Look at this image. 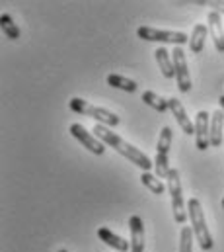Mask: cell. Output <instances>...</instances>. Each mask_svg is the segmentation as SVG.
I'll return each mask as SVG.
<instances>
[{"label":"cell","instance_id":"obj_17","mask_svg":"<svg viewBox=\"0 0 224 252\" xmlns=\"http://www.w3.org/2000/svg\"><path fill=\"white\" fill-rule=\"evenodd\" d=\"M142 102H144L146 106H150L152 110L160 112V114H166V112L169 110L168 98H162V96H158V94H156V92H152V90L142 92Z\"/></svg>","mask_w":224,"mask_h":252},{"label":"cell","instance_id":"obj_15","mask_svg":"<svg viewBox=\"0 0 224 252\" xmlns=\"http://www.w3.org/2000/svg\"><path fill=\"white\" fill-rule=\"evenodd\" d=\"M224 141V112L219 108L211 120V147H221Z\"/></svg>","mask_w":224,"mask_h":252},{"label":"cell","instance_id":"obj_23","mask_svg":"<svg viewBox=\"0 0 224 252\" xmlns=\"http://www.w3.org/2000/svg\"><path fill=\"white\" fill-rule=\"evenodd\" d=\"M219 104H221V110L224 112V96H221V100H219Z\"/></svg>","mask_w":224,"mask_h":252},{"label":"cell","instance_id":"obj_21","mask_svg":"<svg viewBox=\"0 0 224 252\" xmlns=\"http://www.w3.org/2000/svg\"><path fill=\"white\" fill-rule=\"evenodd\" d=\"M193 239L195 233L191 227H183L179 235V252H193Z\"/></svg>","mask_w":224,"mask_h":252},{"label":"cell","instance_id":"obj_12","mask_svg":"<svg viewBox=\"0 0 224 252\" xmlns=\"http://www.w3.org/2000/svg\"><path fill=\"white\" fill-rule=\"evenodd\" d=\"M129 231H131V252H144V223L139 215H133L129 219Z\"/></svg>","mask_w":224,"mask_h":252},{"label":"cell","instance_id":"obj_2","mask_svg":"<svg viewBox=\"0 0 224 252\" xmlns=\"http://www.w3.org/2000/svg\"><path fill=\"white\" fill-rule=\"evenodd\" d=\"M187 215H189V223H191V229L195 233V239H197L199 247L203 251H211L213 249V237L209 233L201 201L197 197H189V201H187Z\"/></svg>","mask_w":224,"mask_h":252},{"label":"cell","instance_id":"obj_4","mask_svg":"<svg viewBox=\"0 0 224 252\" xmlns=\"http://www.w3.org/2000/svg\"><path fill=\"white\" fill-rule=\"evenodd\" d=\"M168 191L171 199V213L175 223H185L187 221V207L183 201V191H181V180H179V170L171 168L168 174Z\"/></svg>","mask_w":224,"mask_h":252},{"label":"cell","instance_id":"obj_20","mask_svg":"<svg viewBox=\"0 0 224 252\" xmlns=\"http://www.w3.org/2000/svg\"><path fill=\"white\" fill-rule=\"evenodd\" d=\"M0 26H2V32L8 39H18L20 37V28L12 22V18L8 14H2L0 16Z\"/></svg>","mask_w":224,"mask_h":252},{"label":"cell","instance_id":"obj_10","mask_svg":"<svg viewBox=\"0 0 224 252\" xmlns=\"http://www.w3.org/2000/svg\"><path fill=\"white\" fill-rule=\"evenodd\" d=\"M168 106H169V112L173 114V118H175V122H177V126L181 127V131H183L185 135H195V124L189 120V116H187L183 104H181L177 98H168Z\"/></svg>","mask_w":224,"mask_h":252},{"label":"cell","instance_id":"obj_22","mask_svg":"<svg viewBox=\"0 0 224 252\" xmlns=\"http://www.w3.org/2000/svg\"><path fill=\"white\" fill-rule=\"evenodd\" d=\"M199 4H207L213 8V12H219V14H224V2H199Z\"/></svg>","mask_w":224,"mask_h":252},{"label":"cell","instance_id":"obj_14","mask_svg":"<svg viewBox=\"0 0 224 252\" xmlns=\"http://www.w3.org/2000/svg\"><path fill=\"white\" fill-rule=\"evenodd\" d=\"M209 28L205 24H197L193 26V32H191V37H189V49L191 53H201L205 49V41L209 37Z\"/></svg>","mask_w":224,"mask_h":252},{"label":"cell","instance_id":"obj_7","mask_svg":"<svg viewBox=\"0 0 224 252\" xmlns=\"http://www.w3.org/2000/svg\"><path fill=\"white\" fill-rule=\"evenodd\" d=\"M70 133H72V137H74L84 149H88L92 155L100 157V155L106 153V145H104L94 133H90L84 126H80V124H72V126H70Z\"/></svg>","mask_w":224,"mask_h":252},{"label":"cell","instance_id":"obj_25","mask_svg":"<svg viewBox=\"0 0 224 252\" xmlns=\"http://www.w3.org/2000/svg\"><path fill=\"white\" fill-rule=\"evenodd\" d=\"M223 209H224V197H223Z\"/></svg>","mask_w":224,"mask_h":252},{"label":"cell","instance_id":"obj_3","mask_svg":"<svg viewBox=\"0 0 224 252\" xmlns=\"http://www.w3.org/2000/svg\"><path fill=\"white\" fill-rule=\"evenodd\" d=\"M68 108H70L72 112L80 114V116L94 118L98 124H102V126H106V127L119 126V118H117L113 112L106 110V108H100V106H94V104H90V102H86V100H82V98H72V100L68 102Z\"/></svg>","mask_w":224,"mask_h":252},{"label":"cell","instance_id":"obj_5","mask_svg":"<svg viewBox=\"0 0 224 252\" xmlns=\"http://www.w3.org/2000/svg\"><path fill=\"white\" fill-rule=\"evenodd\" d=\"M137 35L144 41H158V43H171L175 47L189 43V35L183 32H168V30H156L150 26H140L137 30Z\"/></svg>","mask_w":224,"mask_h":252},{"label":"cell","instance_id":"obj_6","mask_svg":"<svg viewBox=\"0 0 224 252\" xmlns=\"http://www.w3.org/2000/svg\"><path fill=\"white\" fill-rule=\"evenodd\" d=\"M173 135L169 127H162L160 135H158V145H156V160H154V168H156V176L158 178H166L168 180L169 174V147H171Z\"/></svg>","mask_w":224,"mask_h":252},{"label":"cell","instance_id":"obj_9","mask_svg":"<svg viewBox=\"0 0 224 252\" xmlns=\"http://www.w3.org/2000/svg\"><path fill=\"white\" fill-rule=\"evenodd\" d=\"M211 114L201 110L195 116V141H197V149L205 151L211 147V122H209Z\"/></svg>","mask_w":224,"mask_h":252},{"label":"cell","instance_id":"obj_24","mask_svg":"<svg viewBox=\"0 0 224 252\" xmlns=\"http://www.w3.org/2000/svg\"><path fill=\"white\" fill-rule=\"evenodd\" d=\"M58 252H68V251H66V249H60V251H58Z\"/></svg>","mask_w":224,"mask_h":252},{"label":"cell","instance_id":"obj_1","mask_svg":"<svg viewBox=\"0 0 224 252\" xmlns=\"http://www.w3.org/2000/svg\"><path fill=\"white\" fill-rule=\"evenodd\" d=\"M94 135L106 145V147H112L115 149L121 157H125L129 162H133L135 166H139L142 172H148L152 166H154V162L142 153V151H139L137 147H133L131 143H127L123 137H119L117 133H113L112 127H106L102 126V124H98V126L94 127Z\"/></svg>","mask_w":224,"mask_h":252},{"label":"cell","instance_id":"obj_16","mask_svg":"<svg viewBox=\"0 0 224 252\" xmlns=\"http://www.w3.org/2000/svg\"><path fill=\"white\" fill-rule=\"evenodd\" d=\"M154 57H156V63L160 66L162 74L166 78H173L175 76V68H173V61H171V55H169L168 49L166 47H158L154 51Z\"/></svg>","mask_w":224,"mask_h":252},{"label":"cell","instance_id":"obj_8","mask_svg":"<svg viewBox=\"0 0 224 252\" xmlns=\"http://www.w3.org/2000/svg\"><path fill=\"white\" fill-rule=\"evenodd\" d=\"M171 61L175 68V80H177V88L179 92H189L191 90V76H189V66L185 61V53L181 47H173L171 51Z\"/></svg>","mask_w":224,"mask_h":252},{"label":"cell","instance_id":"obj_18","mask_svg":"<svg viewBox=\"0 0 224 252\" xmlns=\"http://www.w3.org/2000/svg\"><path fill=\"white\" fill-rule=\"evenodd\" d=\"M106 80H108V84L112 88H119L123 92H137V88H139V84L135 80H131V78H127L123 74H108Z\"/></svg>","mask_w":224,"mask_h":252},{"label":"cell","instance_id":"obj_19","mask_svg":"<svg viewBox=\"0 0 224 252\" xmlns=\"http://www.w3.org/2000/svg\"><path fill=\"white\" fill-rule=\"evenodd\" d=\"M140 182H142L144 188H148L152 193H156V195H162L166 191V186L160 182V178L158 176H152L150 172H142L140 174Z\"/></svg>","mask_w":224,"mask_h":252},{"label":"cell","instance_id":"obj_11","mask_svg":"<svg viewBox=\"0 0 224 252\" xmlns=\"http://www.w3.org/2000/svg\"><path fill=\"white\" fill-rule=\"evenodd\" d=\"M207 28H209V33H211V39L217 47L219 53H224V30H223V18L219 12H209V18H207Z\"/></svg>","mask_w":224,"mask_h":252},{"label":"cell","instance_id":"obj_13","mask_svg":"<svg viewBox=\"0 0 224 252\" xmlns=\"http://www.w3.org/2000/svg\"><path fill=\"white\" fill-rule=\"evenodd\" d=\"M98 237H100V241H104L108 247L115 249L117 252H131V241H125L123 237L112 233L108 227H100L98 229Z\"/></svg>","mask_w":224,"mask_h":252}]
</instances>
